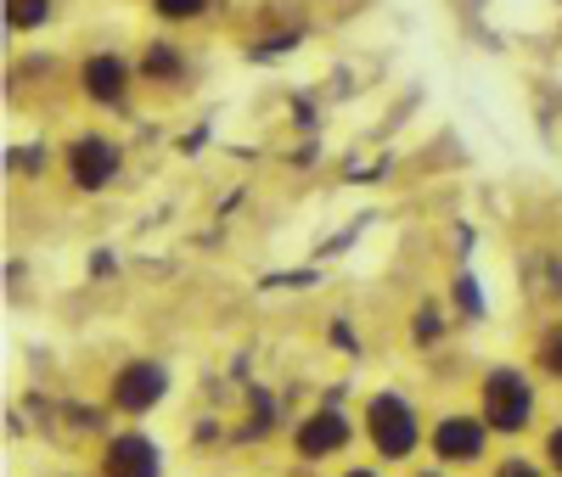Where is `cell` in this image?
<instances>
[{"label": "cell", "instance_id": "1", "mask_svg": "<svg viewBox=\"0 0 562 477\" xmlns=\"http://www.w3.org/2000/svg\"><path fill=\"white\" fill-rule=\"evenodd\" d=\"M535 416V388L518 376V371H490L484 382V427L495 433H524Z\"/></svg>", "mask_w": 562, "mask_h": 477}, {"label": "cell", "instance_id": "2", "mask_svg": "<svg viewBox=\"0 0 562 477\" xmlns=\"http://www.w3.org/2000/svg\"><path fill=\"white\" fill-rule=\"evenodd\" d=\"M366 433H371V444H378L383 461H405L416 450V416H411L405 399L378 394V399H371V410H366Z\"/></svg>", "mask_w": 562, "mask_h": 477}, {"label": "cell", "instance_id": "3", "mask_svg": "<svg viewBox=\"0 0 562 477\" xmlns=\"http://www.w3.org/2000/svg\"><path fill=\"white\" fill-rule=\"evenodd\" d=\"M164 388H169V376H164V365H153V360H135V365H124L119 376H113V405L119 410H153L158 399H164Z\"/></svg>", "mask_w": 562, "mask_h": 477}, {"label": "cell", "instance_id": "4", "mask_svg": "<svg viewBox=\"0 0 562 477\" xmlns=\"http://www.w3.org/2000/svg\"><path fill=\"white\" fill-rule=\"evenodd\" d=\"M68 174L85 185V191H97L119 174V152H113V140L102 135H79L74 147H68Z\"/></svg>", "mask_w": 562, "mask_h": 477}, {"label": "cell", "instance_id": "5", "mask_svg": "<svg viewBox=\"0 0 562 477\" xmlns=\"http://www.w3.org/2000/svg\"><path fill=\"white\" fill-rule=\"evenodd\" d=\"M434 450H439L445 461H479V455H484V421H473V416H445V421L434 427Z\"/></svg>", "mask_w": 562, "mask_h": 477}, {"label": "cell", "instance_id": "6", "mask_svg": "<svg viewBox=\"0 0 562 477\" xmlns=\"http://www.w3.org/2000/svg\"><path fill=\"white\" fill-rule=\"evenodd\" d=\"M344 439H349V421H344L338 410H321V416H310V421L299 427V455L321 461V455L344 450Z\"/></svg>", "mask_w": 562, "mask_h": 477}, {"label": "cell", "instance_id": "7", "mask_svg": "<svg viewBox=\"0 0 562 477\" xmlns=\"http://www.w3.org/2000/svg\"><path fill=\"white\" fill-rule=\"evenodd\" d=\"M108 477H158V450L147 439H113L108 444Z\"/></svg>", "mask_w": 562, "mask_h": 477}, {"label": "cell", "instance_id": "8", "mask_svg": "<svg viewBox=\"0 0 562 477\" xmlns=\"http://www.w3.org/2000/svg\"><path fill=\"white\" fill-rule=\"evenodd\" d=\"M124 79H130V73H124L119 57H90V63H85V90L97 95V102H119Z\"/></svg>", "mask_w": 562, "mask_h": 477}, {"label": "cell", "instance_id": "9", "mask_svg": "<svg viewBox=\"0 0 562 477\" xmlns=\"http://www.w3.org/2000/svg\"><path fill=\"white\" fill-rule=\"evenodd\" d=\"M7 18H12V29H34V23L45 18V0H12Z\"/></svg>", "mask_w": 562, "mask_h": 477}, {"label": "cell", "instance_id": "10", "mask_svg": "<svg viewBox=\"0 0 562 477\" xmlns=\"http://www.w3.org/2000/svg\"><path fill=\"white\" fill-rule=\"evenodd\" d=\"M147 73L153 79H169V73H180V57L169 52V45H153V52H147Z\"/></svg>", "mask_w": 562, "mask_h": 477}, {"label": "cell", "instance_id": "11", "mask_svg": "<svg viewBox=\"0 0 562 477\" xmlns=\"http://www.w3.org/2000/svg\"><path fill=\"white\" fill-rule=\"evenodd\" d=\"M540 365H546L551 376H562V326H557V331H546V343H540Z\"/></svg>", "mask_w": 562, "mask_h": 477}, {"label": "cell", "instance_id": "12", "mask_svg": "<svg viewBox=\"0 0 562 477\" xmlns=\"http://www.w3.org/2000/svg\"><path fill=\"white\" fill-rule=\"evenodd\" d=\"M153 7H158V18L186 23V18H198V12H203V0H153Z\"/></svg>", "mask_w": 562, "mask_h": 477}, {"label": "cell", "instance_id": "13", "mask_svg": "<svg viewBox=\"0 0 562 477\" xmlns=\"http://www.w3.org/2000/svg\"><path fill=\"white\" fill-rule=\"evenodd\" d=\"M495 477H540V472H535V466H529V461H506V466H501V472H495Z\"/></svg>", "mask_w": 562, "mask_h": 477}, {"label": "cell", "instance_id": "14", "mask_svg": "<svg viewBox=\"0 0 562 477\" xmlns=\"http://www.w3.org/2000/svg\"><path fill=\"white\" fill-rule=\"evenodd\" d=\"M546 450H551V466H557V472H562V427H557V433H551V439H546Z\"/></svg>", "mask_w": 562, "mask_h": 477}, {"label": "cell", "instance_id": "15", "mask_svg": "<svg viewBox=\"0 0 562 477\" xmlns=\"http://www.w3.org/2000/svg\"><path fill=\"white\" fill-rule=\"evenodd\" d=\"M349 477H371V472H349Z\"/></svg>", "mask_w": 562, "mask_h": 477}]
</instances>
